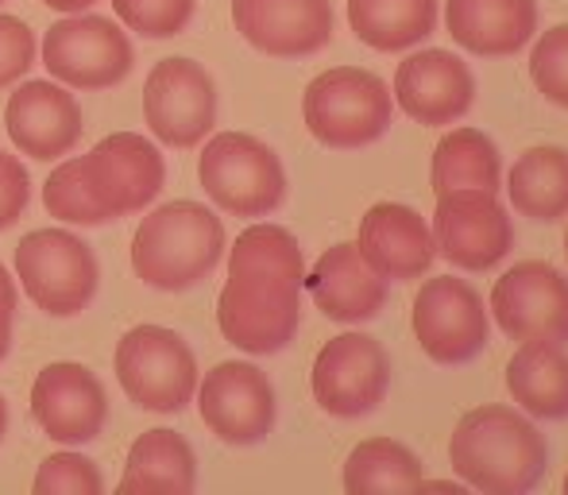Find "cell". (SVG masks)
<instances>
[{"label":"cell","mask_w":568,"mask_h":495,"mask_svg":"<svg viewBox=\"0 0 568 495\" xmlns=\"http://www.w3.org/2000/svg\"><path fill=\"white\" fill-rule=\"evenodd\" d=\"M229 283L217 294L221 337L247 356H275L302 325L306 255L291 229L255 221L232 241Z\"/></svg>","instance_id":"obj_1"},{"label":"cell","mask_w":568,"mask_h":495,"mask_svg":"<svg viewBox=\"0 0 568 495\" xmlns=\"http://www.w3.org/2000/svg\"><path fill=\"white\" fill-rule=\"evenodd\" d=\"M449 465L471 492L530 495L549 473V442L518 406L484 403L456 422Z\"/></svg>","instance_id":"obj_2"},{"label":"cell","mask_w":568,"mask_h":495,"mask_svg":"<svg viewBox=\"0 0 568 495\" xmlns=\"http://www.w3.org/2000/svg\"><path fill=\"white\" fill-rule=\"evenodd\" d=\"M229 248L221 218L202 202H166L132 236V271L151 291H190L217 271Z\"/></svg>","instance_id":"obj_3"},{"label":"cell","mask_w":568,"mask_h":495,"mask_svg":"<svg viewBox=\"0 0 568 495\" xmlns=\"http://www.w3.org/2000/svg\"><path fill=\"white\" fill-rule=\"evenodd\" d=\"M302 117L317 143L333 151H356L387 135L395 98H390V85L372 70L333 67L306 85Z\"/></svg>","instance_id":"obj_4"},{"label":"cell","mask_w":568,"mask_h":495,"mask_svg":"<svg viewBox=\"0 0 568 495\" xmlns=\"http://www.w3.org/2000/svg\"><path fill=\"white\" fill-rule=\"evenodd\" d=\"M197 182L229 218H267L286 198L283 159L247 132H221L197 159Z\"/></svg>","instance_id":"obj_5"},{"label":"cell","mask_w":568,"mask_h":495,"mask_svg":"<svg viewBox=\"0 0 568 495\" xmlns=\"http://www.w3.org/2000/svg\"><path fill=\"white\" fill-rule=\"evenodd\" d=\"M128 403L151 414H179L197 391V356L182 333L166 325H135L113 356Z\"/></svg>","instance_id":"obj_6"},{"label":"cell","mask_w":568,"mask_h":495,"mask_svg":"<svg viewBox=\"0 0 568 495\" xmlns=\"http://www.w3.org/2000/svg\"><path fill=\"white\" fill-rule=\"evenodd\" d=\"M16 279L47 317H78L101 283L98 255L67 229H36L16 244Z\"/></svg>","instance_id":"obj_7"},{"label":"cell","mask_w":568,"mask_h":495,"mask_svg":"<svg viewBox=\"0 0 568 495\" xmlns=\"http://www.w3.org/2000/svg\"><path fill=\"white\" fill-rule=\"evenodd\" d=\"M410 325L422 353L442 368L471 364L491 345V310L484 294L456 275H429L422 283L414 294Z\"/></svg>","instance_id":"obj_8"},{"label":"cell","mask_w":568,"mask_h":495,"mask_svg":"<svg viewBox=\"0 0 568 495\" xmlns=\"http://www.w3.org/2000/svg\"><path fill=\"white\" fill-rule=\"evenodd\" d=\"M43 67L67 90H113L135 67L128 31L105 16L74 12L43 36Z\"/></svg>","instance_id":"obj_9"},{"label":"cell","mask_w":568,"mask_h":495,"mask_svg":"<svg viewBox=\"0 0 568 495\" xmlns=\"http://www.w3.org/2000/svg\"><path fill=\"white\" fill-rule=\"evenodd\" d=\"M314 403L333 418H367L390 391V356L372 333H337L322 345L310 372Z\"/></svg>","instance_id":"obj_10"},{"label":"cell","mask_w":568,"mask_h":495,"mask_svg":"<svg viewBox=\"0 0 568 495\" xmlns=\"http://www.w3.org/2000/svg\"><path fill=\"white\" fill-rule=\"evenodd\" d=\"M434 244L456 271H491L515 248V218L495 190H445L434 210Z\"/></svg>","instance_id":"obj_11"},{"label":"cell","mask_w":568,"mask_h":495,"mask_svg":"<svg viewBox=\"0 0 568 495\" xmlns=\"http://www.w3.org/2000/svg\"><path fill=\"white\" fill-rule=\"evenodd\" d=\"M491 322L510 341L568 345V275L546 260H523L491 286Z\"/></svg>","instance_id":"obj_12"},{"label":"cell","mask_w":568,"mask_h":495,"mask_svg":"<svg viewBox=\"0 0 568 495\" xmlns=\"http://www.w3.org/2000/svg\"><path fill=\"white\" fill-rule=\"evenodd\" d=\"M143 121L166 148H197L217 124V85L194 59H163L143 82Z\"/></svg>","instance_id":"obj_13"},{"label":"cell","mask_w":568,"mask_h":495,"mask_svg":"<svg viewBox=\"0 0 568 495\" xmlns=\"http://www.w3.org/2000/svg\"><path fill=\"white\" fill-rule=\"evenodd\" d=\"M202 422L225 445H260L275 430V387L252 361H221L197 383Z\"/></svg>","instance_id":"obj_14"},{"label":"cell","mask_w":568,"mask_h":495,"mask_svg":"<svg viewBox=\"0 0 568 495\" xmlns=\"http://www.w3.org/2000/svg\"><path fill=\"white\" fill-rule=\"evenodd\" d=\"M82 171L109 221L143 213L166 182V163L159 148L140 132H113L82 155Z\"/></svg>","instance_id":"obj_15"},{"label":"cell","mask_w":568,"mask_h":495,"mask_svg":"<svg viewBox=\"0 0 568 495\" xmlns=\"http://www.w3.org/2000/svg\"><path fill=\"white\" fill-rule=\"evenodd\" d=\"M390 98L410 121L445 128L464 121L476 105V74L460 54L442 47H414L398 62Z\"/></svg>","instance_id":"obj_16"},{"label":"cell","mask_w":568,"mask_h":495,"mask_svg":"<svg viewBox=\"0 0 568 495\" xmlns=\"http://www.w3.org/2000/svg\"><path fill=\"white\" fill-rule=\"evenodd\" d=\"M31 418L51 442L85 445L105 430L109 395L85 364L54 361L31 383Z\"/></svg>","instance_id":"obj_17"},{"label":"cell","mask_w":568,"mask_h":495,"mask_svg":"<svg viewBox=\"0 0 568 495\" xmlns=\"http://www.w3.org/2000/svg\"><path fill=\"white\" fill-rule=\"evenodd\" d=\"M232 23L260 54L271 59H310L333 43L329 0H232Z\"/></svg>","instance_id":"obj_18"},{"label":"cell","mask_w":568,"mask_h":495,"mask_svg":"<svg viewBox=\"0 0 568 495\" xmlns=\"http://www.w3.org/2000/svg\"><path fill=\"white\" fill-rule=\"evenodd\" d=\"M4 128L16 151L51 163L70 155L82 140V105L59 82H23L16 93H8Z\"/></svg>","instance_id":"obj_19"},{"label":"cell","mask_w":568,"mask_h":495,"mask_svg":"<svg viewBox=\"0 0 568 495\" xmlns=\"http://www.w3.org/2000/svg\"><path fill=\"white\" fill-rule=\"evenodd\" d=\"M356 248L387 283H414L437 263L434 229L403 202H375L359 221Z\"/></svg>","instance_id":"obj_20"},{"label":"cell","mask_w":568,"mask_h":495,"mask_svg":"<svg viewBox=\"0 0 568 495\" xmlns=\"http://www.w3.org/2000/svg\"><path fill=\"white\" fill-rule=\"evenodd\" d=\"M302 291H310L314 306L322 310L329 322L359 325L379 317L387 306V279L359 255L356 241L333 244L317 255V263L306 271Z\"/></svg>","instance_id":"obj_21"},{"label":"cell","mask_w":568,"mask_h":495,"mask_svg":"<svg viewBox=\"0 0 568 495\" xmlns=\"http://www.w3.org/2000/svg\"><path fill=\"white\" fill-rule=\"evenodd\" d=\"M445 31L479 59H510L538 36V0H445Z\"/></svg>","instance_id":"obj_22"},{"label":"cell","mask_w":568,"mask_h":495,"mask_svg":"<svg viewBox=\"0 0 568 495\" xmlns=\"http://www.w3.org/2000/svg\"><path fill=\"white\" fill-rule=\"evenodd\" d=\"M507 391L534 422L568 418V345L523 341L507 361Z\"/></svg>","instance_id":"obj_23"},{"label":"cell","mask_w":568,"mask_h":495,"mask_svg":"<svg viewBox=\"0 0 568 495\" xmlns=\"http://www.w3.org/2000/svg\"><path fill=\"white\" fill-rule=\"evenodd\" d=\"M507 202L518 218L557 225L568 218V148L538 143L526 148L507 171Z\"/></svg>","instance_id":"obj_24"},{"label":"cell","mask_w":568,"mask_h":495,"mask_svg":"<svg viewBox=\"0 0 568 495\" xmlns=\"http://www.w3.org/2000/svg\"><path fill=\"white\" fill-rule=\"evenodd\" d=\"M442 23V0H348V28L383 54L414 51Z\"/></svg>","instance_id":"obj_25"},{"label":"cell","mask_w":568,"mask_h":495,"mask_svg":"<svg viewBox=\"0 0 568 495\" xmlns=\"http://www.w3.org/2000/svg\"><path fill=\"white\" fill-rule=\"evenodd\" d=\"M197 461L179 430H143L132 442L120 492H194Z\"/></svg>","instance_id":"obj_26"},{"label":"cell","mask_w":568,"mask_h":495,"mask_svg":"<svg viewBox=\"0 0 568 495\" xmlns=\"http://www.w3.org/2000/svg\"><path fill=\"white\" fill-rule=\"evenodd\" d=\"M341 481L348 495H410L426 484V465L395 437H367L348 453Z\"/></svg>","instance_id":"obj_27"},{"label":"cell","mask_w":568,"mask_h":495,"mask_svg":"<svg viewBox=\"0 0 568 495\" xmlns=\"http://www.w3.org/2000/svg\"><path fill=\"white\" fill-rule=\"evenodd\" d=\"M429 186H434V194H445V190H499V143L479 128H449L434 148Z\"/></svg>","instance_id":"obj_28"},{"label":"cell","mask_w":568,"mask_h":495,"mask_svg":"<svg viewBox=\"0 0 568 495\" xmlns=\"http://www.w3.org/2000/svg\"><path fill=\"white\" fill-rule=\"evenodd\" d=\"M43 205L62 225H109V213L98 205L82 171V155L59 163L43 182Z\"/></svg>","instance_id":"obj_29"},{"label":"cell","mask_w":568,"mask_h":495,"mask_svg":"<svg viewBox=\"0 0 568 495\" xmlns=\"http://www.w3.org/2000/svg\"><path fill=\"white\" fill-rule=\"evenodd\" d=\"M116 20L148 39H174L190 28L197 0H113Z\"/></svg>","instance_id":"obj_30"},{"label":"cell","mask_w":568,"mask_h":495,"mask_svg":"<svg viewBox=\"0 0 568 495\" xmlns=\"http://www.w3.org/2000/svg\"><path fill=\"white\" fill-rule=\"evenodd\" d=\"M530 43V82L546 101L568 109V23H554Z\"/></svg>","instance_id":"obj_31"},{"label":"cell","mask_w":568,"mask_h":495,"mask_svg":"<svg viewBox=\"0 0 568 495\" xmlns=\"http://www.w3.org/2000/svg\"><path fill=\"white\" fill-rule=\"evenodd\" d=\"M39 495H101L105 492V476L82 453H51L36 473Z\"/></svg>","instance_id":"obj_32"},{"label":"cell","mask_w":568,"mask_h":495,"mask_svg":"<svg viewBox=\"0 0 568 495\" xmlns=\"http://www.w3.org/2000/svg\"><path fill=\"white\" fill-rule=\"evenodd\" d=\"M36 62V31L20 16H0V90L20 82Z\"/></svg>","instance_id":"obj_33"},{"label":"cell","mask_w":568,"mask_h":495,"mask_svg":"<svg viewBox=\"0 0 568 495\" xmlns=\"http://www.w3.org/2000/svg\"><path fill=\"white\" fill-rule=\"evenodd\" d=\"M28 202H31L28 171H23V163L16 155H4L0 159V233L23 218Z\"/></svg>","instance_id":"obj_34"},{"label":"cell","mask_w":568,"mask_h":495,"mask_svg":"<svg viewBox=\"0 0 568 495\" xmlns=\"http://www.w3.org/2000/svg\"><path fill=\"white\" fill-rule=\"evenodd\" d=\"M12 317H16V306L0 302V364H4L8 348H12Z\"/></svg>","instance_id":"obj_35"},{"label":"cell","mask_w":568,"mask_h":495,"mask_svg":"<svg viewBox=\"0 0 568 495\" xmlns=\"http://www.w3.org/2000/svg\"><path fill=\"white\" fill-rule=\"evenodd\" d=\"M422 492H453V495H468L471 488L460 481V476H456V481H426V484H422Z\"/></svg>","instance_id":"obj_36"},{"label":"cell","mask_w":568,"mask_h":495,"mask_svg":"<svg viewBox=\"0 0 568 495\" xmlns=\"http://www.w3.org/2000/svg\"><path fill=\"white\" fill-rule=\"evenodd\" d=\"M47 8H54V12L62 16H74V12H85L90 4H98V0H43Z\"/></svg>","instance_id":"obj_37"},{"label":"cell","mask_w":568,"mask_h":495,"mask_svg":"<svg viewBox=\"0 0 568 495\" xmlns=\"http://www.w3.org/2000/svg\"><path fill=\"white\" fill-rule=\"evenodd\" d=\"M0 302L16 306V283H12V275L4 271V263H0Z\"/></svg>","instance_id":"obj_38"},{"label":"cell","mask_w":568,"mask_h":495,"mask_svg":"<svg viewBox=\"0 0 568 495\" xmlns=\"http://www.w3.org/2000/svg\"><path fill=\"white\" fill-rule=\"evenodd\" d=\"M4 434H8V403H4V395H0V442H4Z\"/></svg>","instance_id":"obj_39"},{"label":"cell","mask_w":568,"mask_h":495,"mask_svg":"<svg viewBox=\"0 0 568 495\" xmlns=\"http://www.w3.org/2000/svg\"><path fill=\"white\" fill-rule=\"evenodd\" d=\"M565 260H568V229H565Z\"/></svg>","instance_id":"obj_40"},{"label":"cell","mask_w":568,"mask_h":495,"mask_svg":"<svg viewBox=\"0 0 568 495\" xmlns=\"http://www.w3.org/2000/svg\"><path fill=\"white\" fill-rule=\"evenodd\" d=\"M561 492L568 495V473H565V484H561Z\"/></svg>","instance_id":"obj_41"},{"label":"cell","mask_w":568,"mask_h":495,"mask_svg":"<svg viewBox=\"0 0 568 495\" xmlns=\"http://www.w3.org/2000/svg\"><path fill=\"white\" fill-rule=\"evenodd\" d=\"M0 159H4V151H0Z\"/></svg>","instance_id":"obj_42"},{"label":"cell","mask_w":568,"mask_h":495,"mask_svg":"<svg viewBox=\"0 0 568 495\" xmlns=\"http://www.w3.org/2000/svg\"><path fill=\"white\" fill-rule=\"evenodd\" d=\"M0 4H4V0H0Z\"/></svg>","instance_id":"obj_43"}]
</instances>
